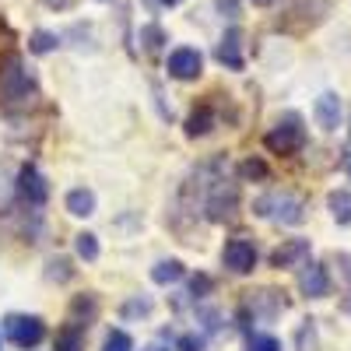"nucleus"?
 <instances>
[{
    "label": "nucleus",
    "mask_w": 351,
    "mask_h": 351,
    "mask_svg": "<svg viewBox=\"0 0 351 351\" xmlns=\"http://www.w3.org/2000/svg\"><path fill=\"white\" fill-rule=\"evenodd\" d=\"M4 334L18 344V348H36L43 337H46V327H43V319L39 316H8L4 319Z\"/></svg>",
    "instance_id": "20e7f679"
},
{
    "label": "nucleus",
    "mask_w": 351,
    "mask_h": 351,
    "mask_svg": "<svg viewBox=\"0 0 351 351\" xmlns=\"http://www.w3.org/2000/svg\"><path fill=\"white\" fill-rule=\"evenodd\" d=\"M316 123L324 127V130H337L341 127V99L334 95V92H324L316 99Z\"/></svg>",
    "instance_id": "f8f14e48"
},
{
    "label": "nucleus",
    "mask_w": 351,
    "mask_h": 351,
    "mask_svg": "<svg viewBox=\"0 0 351 351\" xmlns=\"http://www.w3.org/2000/svg\"><path fill=\"white\" fill-rule=\"evenodd\" d=\"M246 351H281V341L274 334H250Z\"/></svg>",
    "instance_id": "4be33fe9"
},
{
    "label": "nucleus",
    "mask_w": 351,
    "mask_h": 351,
    "mask_svg": "<svg viewBox=\"0 0 351 351\" xmlns=\"http://www.w3.org/2000/svg\"><path fill=\"white\" fill-rule=\"evenodd\" d=\"M43 4H46V8H53V11H67V8L74 4V0H43Z\"/></svg>",
    "instance_id": "473e14b6"
},
{
    "label": "nucleus",
    "mask_w": 351,
    "mask_h": 351,
    "mask_svg": "<svg viewBox=\"0 0 351 351\" xmlns=\"http://www.w3.org/2000/svg\"><path fill=\"white\" fill-rule=\"evenodd\" d=\"M74 250H77V256H81V260H88V263L99 260V239L92 236V232H81V236L74 239Z\"/></svg>",
    "instance_id": "6ab92c4d"
},
{
    "label": "nucleus",
    "mask_w": 351,
    "mask_h": 351,
    "mask_svg": "<svg viewBox=\"0 0 351 351\" xmlns=\"http://www.w3.org/2000/svg\"><path fill=\"white\" fill-rule=\"evenodd\" d=\"M327 208H330L337 225H351V190H334L327 197Z\"/></svg>",
    "instance_id": "4468645a"
},
{
    "label": "nucleus",
    "mask_w": 351,
    "mask_h": 351,
    "mask_svg": "<svg viewBox=\"0 0 351 351\" xmlns=\"http://www.w3.org/2000/svg\"><path fill=\"white\" fill-rule=\"evenodd\" d=\"M215 56H218V64H225L232 71H243V36L236 32V28H228V32H225V39L218 43Z\"/></svg>",
    "instance_id": "9b49d317"
},
{
    "label": "nucleus",
    "mask_w": 351,
    "mask_h": 351,
    "mask_svg": "<svg viewBox=\"0 0 351 351\" xmlns=\"http://www.w3.org/2000/svg\"><path fill=\"white\" fill-rule=\"evenodd\" d=\"M295 344H299V351H316V324H313V319H306V324L299 327Z\"/></svg>",
    "instance_id": "5701e85b"
},
{
    "label": "nucleus",
    "mask_w": 351,
    "mask_h": 351,
    "mask_svg": "<svg viewBox=\"0 0 351 351\" xmlns=\"http://www.w3.org/2000/svg\"><path fill=\"white\" fill-rule=\"evenodd\" d=\"M200 319H204V327H208V330H218V313L204 309V313H200Z\"/></svg>",
    "instance_id": "2f4dec72"
},
{
    "label": "nucleus",
    "mask_w": 351,
    "mask_h": 351,
    "mask_svg": "<svg viewBox=\"0 0 351 351\" xmlns=\"http://www.w3.org/2000/svg\"><path fill=\"white\" fill-rule=\"evenodd\" d=\"M49 281H67L71 278V263L67 260H49Z\"/></svg>",
    "instance_id": "bb28decb"
},
{
    "label": "nucleus",
    "mask_w": 351,
    "mask_h": 351,
    "mask_svg": "<svg viewBox=\"0 0 351 351\" xmlns=\"http://www.w3.org/2000/svg\"><path fill=\"white\" fill-rule=\"evenodd\" d=\"M152 313V299H134L123 306V316H148Z\"/></svg>",
    "instance_id": "c85d7f7f"
},
{
    "label": "nucleus",
    "mask_w": 351,
    "mask_h": 351,
    "mask_svg": "<svg viewBox=\"0 0 351 351\" xmlns=\"http://www.w3.org/2000/svg\"><path fill=\"white\" fill-rule=\"evenodd\" d=\"M221 260H225V267H228L232 274H250V271L256 267V246H253L246 236H236V239L225 243Z\"/></svg>",
    "instance_id": "39448f33"
},
{
    "label": "nucleus",
    "mask_w": 351,
    "mask_h": 351,
    "mask_svg": "<svg viewBox=\"0 0 351 351\" xmlns=\"http://www.w3.org/2000/svg\"><path fill=\"white\" fill-rule=\"evenodd\" d=\"M253 211L260 218H274V221H285V225H299L306 218V204L291 193H263L256 197Z\"/></svg>",
    "instance_id": "f03ea898"
},
{
    "label": "nucleus",
    "mask_w": 351,
    "mask_h": 351,
    "mask_svg": "<svg viewBox=\"0 0 351 351\" xmlns=\"http://www.w3.org/2000/svg\"><path fill=\"white\" fill-rule=\"evenodd\" d=\"M81 330L77 327H67V330H60L56 334V351H81Z\"/></svg>",
    "instance_id": "412c9836"
},
{
    "label": "nucleus",
    "mask_w": 351,
    "mask_h": 351,
    "mask_svg": "<svg viewBox=\"0 0 351 351\" xmlns=\"http://www.w3.org/2000/svg\"><path fill=\"white\" fill-rule=\"evenodd\" d=\"M236 208H239V190L232 183H225V180H218L211 197H208V218L211 221H228L232 215H236Z\"/></svg>",
    "instance_id": "423d86ee"
},
{
    "label": "nucleus",
    "mask_w": 351,
    "mask_h": 351,
    "mask_svg": "<svg viewBox=\"0 0 351 351\" xmlns=\"http://www.w3.org/2000/svg\"><path fill=\"white\" fill-rule=\"evenodd\" d=\"M239 172L246 176V180H267V176H271L267 162H260V158H246V162L239 165Z\"/></svg>",
    "instance_id": "b1692460"
},
{
    "label": "nucleus",
    "mask_w": 351,
    "mask_h": 351,
    "mask_svg": "<svg viewBox=\"0 0 351 351\" xmlns=\"http://www.w3.org/2000/svg\"><path fill=\"white\" fill-rule=\"evenodd\" d=\"M211 127H215V109L211 106H200V109L190 112V120H186V134L190 137H204Z\"/></svg>",
    "instance_id": "2eb2a0df"
},
{
    "label": "nucleus",
    "mask_w": 351,
    "mask_h": 351,
    "mask_svg": "<svg viewBox=\"0 0 351 351\" xmlns=\"http://www.w3.org/2000/svg\"><path fill=\"white\" fill-rule=\"evenodd\" d=\"M299 288L306 299H327L330 295V274L324 263H306L299 274Z\"/></svg>",
    "instance_id": "1a4fd4ad"
},
{
    "label": "nucleus",
    "mask_w": 351,
    "mask_h": 351,
    "mask_svg": "<svg viewBox=\"0 0 351 351\" xmlns=\"http://www.w3.org/2000/svg\"><path fill=\"white\" fill-rule=\"evenodd\" d=\"M144 351H165V348H158V344H155V348H144Z\"/></svg>",
    "instance_id": "c9c22d12"
},
{
    "label": "nucleus",
    "mask_w": 351,
    "mask_h": 351,
    "mask_svg": "<svg viewBox=\"0 0 351 351\" xmlns=\"http://www.w3.org/2000/svg\"><path fill=\"white\" fill-rule=\"evenodd\" d=\"M285 309V299H281V291H260V295H253V313L260 316H278Z\"/></svg>",
    "instance_id": "dca6fc26"
},
{
    "label": "nucleus",
    "mask_w": 351,
    "mask_h": 351,
    "mask_svg": "<svg viewBox=\"0 0 351 351\" xmlns=\"http://www.w3.org/2000/svg\"><path fill=\"white\" fill-rule=\"evenodd\" d=\"M102 4H109V0H102Z\"/></svg>",
    "instance_id": "4c0bfd02"
},
{
    "label": "nucleus",
    "mask_w": 351,
    "mask_h": 351,
    "mask_svg": "<svg viewBox=\"0 0 351 351\" xmlns=\"http://www.w3.org/2000/svg\"><path fill=\"white\" fill-rule=\"evenodd\" d=\"M36 95V77L21 64V56H8V64L0 67V99L4 102H28Z\"/></svg>",
    "instance_id": "f257e3e1"
},
{
    "label": "nucleus",
    "mask_w": 351,
    "mask_h": 351,
    "mask_svg": "<svg viewBox=\"0 0 351 351\" xmlns=\"http://www.w3.org/2000/svg\"><path fill=\"white\" fill-rule=\"evenodd\" d=\"M102 351H134V341H130V334H127V330H112V334L106 337Z\"/></svg>",
    "instance_id": "393cba45"
},
{
    "label": "nucleus",
    "mask_w": 351,
    "mask_h": 351,
    "mask_svg": "<svg viewBox=\"0 0 351 351\" xmlns=\"http://www.w3.org/2000/svg\"><path fill=\"white\" fill-rule=\"evenodd\" d=\"M162 43H165V32H162V25H144V28H141V46L148 49V53L162 49Z\"/></svg>",
    "instance_id": "aec40b11"
},
{
    "label": "nucleus",
    "mask_w": 351,
    "mask_h": 351,
    "mask_svg": "<svg viewBox=\"0 0 351 351\" xmlns=\"http://www.w3.org/2000/svg\"><path fill=\"white\" fill-rule=\"evenodd\" d=\"M344 309H348V313H351V295H348V299H344Z\"/></svg>",
    "instance_id": "f704fd0d"
},
{
    "label": "nucleus",
    "mask_w": 351,
    "mask_h": 351,
    "mask_svg": "<svg viewBox=\"0 0 351 351\" xmlns=\"http://www.w3.org/2000/svg\"><path fill=\"white\" fill-rule=\"evenodd\" d=\"M67 211H71L74 218H88V215H95V193H92V190H84V186L71 190V193H67Z\"/></svg>",
    "instance_id": "ddd939ff"
},
{
    "label": "nucleus",
    "mask_w": 351,
    "mask_h": 351,
    "mask_svg": "<svg viewBox=\"0 0 351 351\" xmlns=\"http://www.w3.org/2000/svg\"><path fill=\"white\" fill-rule=\"evenodd\" d=\"M200 67H204V56H200V49H193V46H180V49L169 53V74H172V77L193 81V77L200 74Z\"/></svg>",
    "instance_id": "6e6552de"
},
{
    "label": "nucleus",
    "mask_w": 351,
    "mask_h": 351,
    "mask_svg": "<svg viewBox=\"0 0 351 351\" xmlns=\"http://www.w3.org/2000/svg\"><path fill=\"white\" fill-rule=\"evenodd\" d=\"M302 144H306V130H302L299 112H288L285 120H278V127L267 134V148L274 155H295V152H302Z\"/></svg>",
    "instance_id": "7ed1b4c3"
},
{
    "label": "nucleus",
    "mask_w": 351,
    "mask_h": 351,
    "mask_svg": "<svg viewBox=\"0 0 351 351\" xmlns=\"http://www.w3.org/2000/svg\"><path fill=\"white\" fill-rule=\"evenodd\" d=\"M176 351H204V341L197 334H183L180 341H176Z\"/></svg>",
    "instance_id": "c756f323"
},
{
    "label": "nucleus",
    "mask_w": 351,
    "mask_h": 351,
    "mask_svg": "<svg viewBox=\"0 0 351 351\" xmlns=\"http://www.w3.org/2000/svg\"><path fill=\"white\" fill-rule=\"evenodd\" d=\"M18 193H21V200L28 204V208H43V204L49 200V186H46V180L39 176L36 165H25V169H21V176H18Z\"/></svg>",
    "instance_id": "0eeeda50"
},
{
    "label": "nucleus",
    "mask_w": 351,
    "mask_h": 351,
    "mask_svg": "<svg viewBox=\"0 0 351 351\" xmlns=\"http://www.w3.org/2000/svg\"><path fill=\"white\" fill-rule=\"evenodd\" d=\"M56 46H60V36H53V32H46V28H39V32H32V39H28V49L32 53H53Z\"/></svg>",
    "instance_id": "a211bd4d"
},
{
    "label": "nucleus",
    "mask_w": 351,
    "mask_h": 351,
    "mask_svg": "<svg viewBox=\"0 0 351 351\" xmlns=\"http://www.w3.org/2000/svg\"><path fill=\"white\" fill-rule=\"evenodd\" d=\"M183 278V263L180 260H162L155 263V271H152V281L155 285H172V281H180Z\"/></svg>",
    "instance_id": "f3484780"
},
{
    "label": "nucleus",
    "mask_w": 351,
    "mask_h": 351,
    "mask_svg": "<svg viewBox=\"0 0 351 351\" xmlns=\"http://www.w3.org/2000/svg\"><path fill=\"white\" fill-rule=\"evenodd\" d=\"M271 263L278 271L281 267H306V263H309V239H288V243H281L271 253Z\"/></svg>",
    "instance_id": "9d476101"
},
{
    "label": "nucleus",
    "mask_w": 351,
    "mask_h": 351,
    "mask_svg": "<svg viewBox=\"0 0 351 351\" xmlns=\"http://www.w3.org/2000/svg\"><path fill=\"white\" fill-rule=\"evenodd\" d=\"M348 176H351V158H348Z\"/></svg>",
    "instance_id": "e433bc0d"
},
{
    "label": "nucleus",
    "mask_w": 351,
    "mask_h": 351,
    "mask_svg": "<svg viewBox=\"0 0 351 351\" xmlns=\"http://www.w3.org/2000/svg\"><path fill=\"white\" fill-rule=\"evenodd\" d=\"M162 4H165V8H176V4H180V0H162Z\"/></svg>",
    "instance_id": "72a5a7b5"
},
{
    "label": "nucleus",
    "mask_w": 351,
    "mask_h": 351,
    "mask_svg": "<svg viewBox=\"0 0 351 351\" xmlns=\"http://www.w3.org/2000/svg\"><path fill=\"white\" fill-rule=\"evenodd\" d=\"M95 309H99V306H95L92 295H88V299H74V306H71V313H74V316H84V319H92Z\"/></svg>",
    "instance_id": "cd10ccee"
},
{
    "label": "nucleus",
    "mask_w": 351,
    "mask_h": 351,
    "mask_svg": "<svg viewBox=\"0 0 351 351\" xmlns=\"http://www.w3.org/2000/svg\"><path fill=\"white\" fill-rule=\"evenodd\" d=\"M211 288H215V281H211L208 274H193V278H190V295H193V299H204Z\"/></svg>",
    "instance_id": "a878e982"
},
{
    "label": "nucleus",
    "mask_w": 351,
    "mask_h": 351,
    "mask_svg": "<svg viewBox=\"0 0 351 351\" xmlns=\"http://www.w3.org/2000/svg\"><path fill=\"white\" fill-rule=\"evenodd\" d=\"M221 18H239V0H218Z\"/></svg>",
    "instance_id": "7c9ffc66"
}]
</instances>
